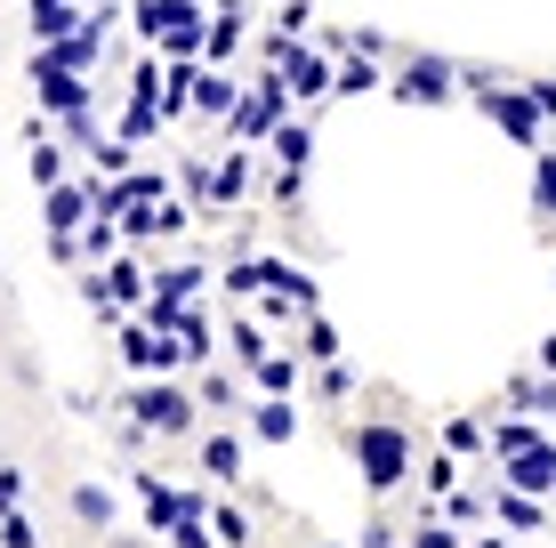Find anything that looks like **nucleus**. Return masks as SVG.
Segmentation results:
<instances>
[{
    "label": "nucleus",
    "instance_id": "obj_1",
    "mask_svg": "<svg viewBox=\"0 0 556 548\" xmlns=\"http://www.w3.org/2000/svg\"><path fill=\"white\" fill-rule=\"evenodd\" d=\"M348 451H355V468H363V493H404L412 484V468H419V451H412V428H395V420H363L355 436H348Z\"/></svg>",
    "mask_w": 556,
    "mask_h": 548
},
{
    "label": "nucleus",
    "instance_id": "obj_2",
    "mask_svg": "<svg viewBox=\"0 0 556 548\" xmlns=\"http://www.w3.org/2000/svg\"><path fill=\"white\" fill-rule=\"evenodd\" d=\"M122 411L138 428H153L162 444H186L202 428V387H178V371H162V380H138L122 395Z\"/></svg>",
    "mask_w": 556,
    "mask_h": 548
},
{
    "label": "nucleus",
    "instance_id": "obj_3",
    "mask_svg": "<svg viewBox=\"0 0 556 548\" xmlns=\"http://www.w3.org/2000/svg\"><path fill=\"white\" fill-rule=\"evenodd\" d=\"M468 105L484 113V122L501 129L508 145H525V154H548V113L532 105V89H508V81H492V73H468Z\"/></svg>",
    "mask_w": 556,
    "mask_h": 548
},
{
    "label": "nucleus",
    "instance_id": "obj_4",
    "mask_svg": "<svg viewBox=\"0 0 556 548\" xmlns=\"http://www.w3.org/2000/svg\"><path fill=\"white\" fill-rule=\"evenodd\" d=\"M291 113H299V98H291V81H282L275 65H266L258 81L242 89V105L226 113L218 129H226V145H266V138H275V129H282V122H291Z\"/></svg>",
    "mask_w": 556,
    "mask_h": 548
},
{
    "label": "nucleus",
    "instance_id": "obj_5",
    "mask_svg": "<svg viewBox=\"0 0 556 548\" xmlns=\"http://www.w3.org/2000/svg\"><path fill=\"white\" fill-rule=\"evenodd\" d=\"M266 65L291 81V98H299V105L339 98V56L323 49V41H291V33H275V41H266Z\"/></svg>",
    "mask_w": 556,
    "mask_h": 548
},
{
    "label": "nucleus",
    "instance_id": "obj_6",
    "mask_svg": "<svg viewBox=\"0 0 556 548\" xmlns=\"http://www.w3.org/2000/svg\"><path fill=\"white\" fill-rule=\"evenodd\" d=\"M459 89H468V73L452 65V56H404V65H395V81H388V98L395 105H452Z\"/></svg>",
    "mask_w": 556,
    "mask_h": 548
},
{
    "label": "nucleus",
    "instance_id": "obj_7",
    "mask_svg": "<svg viewBox=\"0 0 556 548\" xmlns=\"http://www.w3.org/2000/svg\"><path fill=\"white\" fill-rule=\"evenodd\" d=\"M33 98H41L49 122H65V113H89V105H98V89H89V73H73V65H56L49 49H33Z\"/></svg>",
    "mask_w": 556,
    "mask_h": 548
},
{
    "label": "nucleus",
    "instance_id": "obj_8",
    "mask_svg": "<svg viewBox=\"0 0 556 548\" xmlns=\"http://www.w3.org/2000/svg\"><path fill=\"white\" fill-rule=\"evenodd\" d=\"M122 364L138 371V380H162V371H186V347L169 331H153L146 315H129L122 323Z\"/></svg>",
    "mask_w": 556,
    "mask_h": 548
},
{
    "label": "nucleus",
    "instance_id": "obj_9",
    "mask_svg": "<svg viewBox=\"0 0 556 548\" xmlns=\"http://www.w3.org/2000/svg\"><path fill=\"white\" fill-rule=\"evenodd\" d=\"M89 218H98V169H89V178H65V186H49V194H41V226H49V234H81Z\"/></svg>",
    "mask_w": 556,
    "mask_h": 548
},
{
    "label": "nucleus",
    "instance_id": "obj_10",
    "mask_svg": "<svg viewBox=\"0 0 556 548\" xmlns=\"http://www.w3.org/2000/svg\"><path fill=\"white\" fill-rule=\"evenodd\" d=\"M251 186H258V145H226V154H210V211H235Z\"/></svg>",
    "mask_w": 556,
    "mask_h": 548
},
{
    "label": "nucleus",
    "instance_id": "obj_11",
    "mask_svg": "<svg viewBox=\"0 0 556 548\" xmlns=\"http://www.w3.org/2000/svg\"><path fill=\"white\" fill-rule=\"evenodd\" d=\"M501 484H516V493H541V500H556V436L525 444V451H508V460H501Z\"/></svg>",
    "mask_w": 556,
    "mask_h": 548
},
{
    "label": "nucleus",
    "instance_id": "obj_12",
    "mask_svg": "<svg viewBox=\"0 0 556 548\" xmlns=\"http://www.w3.org/2000/svg\"><path fill=\"white\" fill-rule=\"evenodd\" d=\"M202 476L210 484H242V476H251V444H242V428H210V436H202Z\"/></svg>",
    "mask_w": 556,
    "mask_h": 548
},
{
    "label": "nucleus",
    "instance_id": "obj_13",
    "mask_svg": "<svg viewBox=\"0 0 556 548\" xmlns=\"http://www.w3.org/2000/svg\"><path fill=\"white\" fill-rule=\"evenodd\" d=\"M492 524H508V533H548V500L516 493V484H492Z\"/></svg>",
    "mask_w": 556,
    "mask_h": 548
},
{
    "label": "nucleus",
    "instance_id": "obj_14",
    "mask_svg": "<svg viewBox=\"0 0 556 548\" xmlns=\"http://www.w3.org/2000/svg\"><path fill=\"white\" fill-rule=\"evenodd\" d=\"M25 16H33V49H41V41H73V33L89 25L81 0H25Z\"/></svg>",
    "mask_w": 556,
    "mask_h": 548
},
{
    "label": "nucleus",
    "instance_id": "obj_15",
    "mask_svg": "<svg viewBox=\"0 0 556 548\" xmlns=\"http://www.w3.org/2000/svg\"><path fill=\"white\" fill-rule=\"evenodd\" d=\"M242 420H251L258 444H299V404H291V395H258Z\"/></svg>",
    "mask_w": 556,
    "mask_h": 548
},
{
    "label": "nucleus",
    "instance_id": "obj_16",
    "mask_svg": "<svg viewBox=\"0 0 556 548\" xmlns=\"http://www.w3.org/2000/svg\"><path fill=\"white\" fill-rule=\"evenodd\" d=\"M266 298H291L299 315H323V291H315V275H299L291 258H266Z\"/></svg>",
    "mask_w": 556,
    "mask_h": 548
},
{
    "label": "nucleus",
    "instance_id": "obj_17",
    "mask_svg": "<svg viewBox=\"0 0 556 548\" xmlns=\"http://www.w3.org/2000/svg\"><path fill=\"white\" fill-rule=\"evenodd\" d=\"M129 484H138V508H146V524H153V533H169V524L186 517V493H169V484L153 476V468H138Z\"/></svg>",
    "mask_w": 556,
    "mask_h": 548
},
{
    "label": "nucleus",
    "instance_id": "obj_18",
    "mask_svg": "<svg viewBox=\"0 0 556 548\" xmlns=\"http://www.w3.org/2000/svg\"><path fill=\"white\" fill-rule=\"evenodd\" d=\"M73 517L89 524V533H113V524H122V493H113V484H73Z\"/></svg>",
    "mask_w": 556,
    "mask_h": 548
},
{
    "label": "nucleus",
    "instance_id": "obj_19",
    "mask_svg": "<svg viewBox=\"0 0 556 548\" xmlns=\"http://www.w3.org/2000/svg\"><path fill=\"white\" fill-rule=\"evenodd\" d=\"M122 218H113V211H98V218H89L81 226V234H73V251H81V267H105V258H122Z\"/></svg>",
    "mask_w": 556,
    "mask_h": 548
},
{
    "label": "nucleus",
    "instance_id": "obj_20",
    "mask_svg": "<svg viewBox=\"0 0 556 548\" xmlns=\"http://www.w3.org/2000/svg\"><path fill=\"white\" fill-rule=\"evenodd\" d=\"M266 154H275V169H306V162H315V122H306V113H291V122L266 138Z\"/></svg>",
    "mask_w": 556,
    "mask_h": 548
},
{
    "label": "nucleus",
    "instance_id": "obj_21",
    "mask_svg": "<svg viewBox=\"0 0 556 548\" xmlns=\"http://www.w3.org/2000/svg\"><path fill=\"white\" fill-rule=\"evenodd\" d=\"M235 105H242L235 73H226V65H202V81H194V113H202V122H226Z\"/></svg>",
    "mask_w": 556,
    "mask_h": 548
},
{
    "label": "nucleus",
    "instance_id": "obj_22",
    "mask_svg": "<svg viewBox=\"0 0 556 548\" xmlns=\"http://www.w3.org/2000/svg\"><path fill=\"white\" fill-rule=\"evenodd\" d=\"M210 533H218L226 548H258V524H251L242 500H210Z\"/></svg>",
    "mask_w": 556,
    "mask_h": 548
},
{
    "label": "nucleus",
    "instance_id": "obj_23",
    "mask_svg": "<svg viewBox=\"0 0 556 548\" xmlns=\"http://www.w3.org/2000/svg\"><path fill=\"white\" fill-rule=\"evenodd\" d=\"M541 436H548V420L508 411V420H492V460H508V451H525V444H541Z\"/></svg>",
    "mask_w": 556,
    "mask_h": 548
},
{
    "label": "nucleus",
    "instance_id": "obj_24",
    "mask_svg": "<svg viewBox=\"0 0 556 548\" xmlns=\"http://www.w3.org/2000/svg\"><path fill=\"white\" fill-rule=\"evenodd\" d=\"M169 339L186 347V364H194V371L210 364V355H218V331H210V315H202V307H186V315H178V331H169Z\"/></svg>",
    "mask_w": 556,
    "mask_h": 548
},
{
    "label": "nucleus",
    "instance_id": "obj_25",
    "mask_svg": "<svg viewBox=\"0 0 556 548\" xmlns=\"http://www.w3.org/2000/svg\"><path fill=\"white\" fill-rule=\"evenodd\" d=\"M371 89H388V73H379V56L348 49V56H339V98H371Z\"/></svg>",
    "mask_w": 556,
    "mask_h": 548
},
{
    "label": "nucleus",
    "instance_id": "obj_26",
    "mask_svg": "<svg viewBox=\"0 0 556 548\" xmlns=\"http://www.w3.org/2000/svg\"><path fill=\"white\" fill-rule=\"evenodd\" d=\"M113 129H122L129 145H146V138H162V129H169V113L153 105V98H129V105H122V122H113Z\"/></svg>",
    "mask_w": 556,
    "mask_h": 548
},
{
    "label": "nucleus",
    "instance_id": "obj_27",
    "mask_svg": "<svg viewBox=\"0 0 556 548\" xmlns=\"http://www.w3.org/2000/svg\"><path fill=\"white\" fill-rule=\"evenodd\" d=\"M299 364H306V355H266V364L251 371V387L258 395H299Z\"/></svg>",
    "mask_w": 556,
    "mask_h": 548
},
{
    "label": "nucleus",
    "instance_id": "obj_28",
    "mask_svg": "<svg viewBox=\"0 0 556 548\" xmlns=\"http://www.w3.org/2000/svg\"><path fill=\"white\" fill-rule=\"evenodd\" d=\"M226 339H235V364H242V371H258L266 355H275V347H266V331L251 323V315H235V323H226Z\"/></svg>",
    "mask_w": 556,
    "mask_h": 548
},
{
    "label": "nucleus",
    "instance_id": "obj_29",
    "mask_svg": "<svg viewBox=\"0 0 556 548\" xmlns=\"http://www.w3.org/2000/svg\"><path fill=\"white\" fill-rule=\"evenodd\" d=\"M452 493H459V451L444 444V451L428 460V500H452Z\"/></svg>",
    "mask_w": 556,
    "mask_h": 548
},
{
    "label": "nucleus",
    "instance_id": "obj_30",
    "mask_svg": "<svg viewBox=\"0 0 556 548\" xmlns=\"http://www.w3.org/2000/svg\"><path fill=\"white\" fill-rule=\"evenodd\" d=\"M532 211L556 218V154H532Z\"/></svg>",
    "mask_w": 556,
    "mask_h": 548
},
{
    "label": "nucleus",
    "instance_id": "obj_31",
    "mask_svg": "<svg viewBox=\"0 0 556 548\" xmlns=\"http://www.w3.org/2000/svg\"><path fill=\"white\" fill-rule=\"evenodd\" d=\"M299 347H306V364H339V331L323 323V315H306V339H299Z\"/></svg>",
    "mask_w": 556,
    "mask_h": 548
},
{
    "label": "nucleus",
    "instance_id": "obj_32",
    "mask_svg": "<svg viewBox=\"0 0 556 548\" xmlns=\"http://www.w3.org/2000/svg\"><path fill=\"white\" fill-rule=\"evenodd\" d=\"M178 186H186V202H194V211H210V154H186V162H178Z\"/></svg>",
    "mask_w": 556,
    "mask_h": 548
},
{
    "label": "nucleus",
    "instance_id": "obj_33",
    "mask_svg": "<svg viewBox=\"0 0 556 548\" xmlns=\"http://www.w3.org/2000/svg\"><path fill=\"white\" fill-rule=\"evenodd\" d=\"M315 395H323V404H348V395H355V371H348V364H315Z\"/></svg>",
    "mask_w": 556,
    "mask_h": 548
},
{
    "label": "nucleus",
    "instance_id": "obj_34",
    "mask_svg": "<svg viewBox=\"0 0 556 548\" xmlns=\"http://www.w3.org/2000/svg\"><path fill=\"white\" fill-rule=\"evenodd\" d=\"M202 411H251V404H235V380H226V371H202Z\"/></svg>",
    "mask_w": 556,
    "mask_h": 548
},
{
    "label": "nucleus",
    "instance_id": "obj_35",
    "mask_svg": "<svg viewBox=\"0 0 556 548\" xmlns=\"http://www.w3.org/2000/svg\"><path fill=\"white\" fill-rule=\"evenodd\" d=\"M0 548H41V524H33L25 508H9V517H0Z\"/></svg>",
    "mask_w": 556,
    "mask_h": 548
},
{
    "label": "nucleus",
    "instance_id": "obj_36",
    "mask_svg": "<svg viewBox=\"0 0 556 548\" xmlns=\"http://www.w3.org/2000/svg\"><path fill=\"white\" fill-rule=\"evenodd\" d=\"M306 25H315V0H282L275 9V33H291V41H306Z\"/></svg>",
    "mask_w": 556,
    "mask_h": 548
},
{
    "label": "nucleus",
    "instance_id": "obj_37",
    "mask_svg": "<svg viewBox=\"0 0 556 548\" xmlns=\"http://www.w3.org/2000/svg\"><path fill=\"white\" fill-rule=\"evenodd\" d=\"M169 548H226V540L210 533V517H202V524H178V533H169Z\"/></svg>",
    "mask_w": 556,
    "mask_h": 548
},
{
    "label": "nucleus",
    "instance_id": "obj_38",
    "mask_svg": "<svg viewBox=\"0 0 556 548\" xmlns=\"http://www.w3.org/2000/svg\"><path fill=\"white\" fill-rule=\"evenodd\" d=\"M355 548H395V524H388V517H371V524L355 533Z\"/></svg>",
    "mask_w": 556,
    "mask_h": 548
},
{
    "label": "nucleus",
    "instance_id": "obj_39",
    "mask_svg": "<svg viewBox=\"0 0 556 548\" xmlns=\"http://www.w3.org/2000/svg\"><path fill=\"white\" fill-rule=\"evenodd\" d=\"M16 500H25V476H16V468H0V517H9Z\"/></svg>",
    "mask_w": 556,
    "mask_h": 548
},
{
    "label": "nucleus",
    "instance_id": "obj_40",
    "mask_svg": "<svg viewBox=\"0 0 556 548\" xmlns=\"http://www.w3.org/2000/svg\"><path fill=\"white\" fill-rule=\"evenodd\" d=\"M525 89H532V105H541V113H548V129H556V81H525Z\"/></svg>",
    "mask_w": 556,
    "mask_h": 548
},
{
    "label": "nucleus",
    "instance_id": "obj_41",
    "mask_svg": "<svg viewBox=\"0 0 556 548\" xmlns=\"http://www.w3.org/2000/svg\"><path fill=\"white\" fill-rule=\"evenodd\" d=\"M105 548H146L138 533H105Z\"/></svg>",
    "mask_w": 556,
    "mask_h": 548
},
{
    "label": "nucleus",
    "instance_id": "obj_42",
    "mask_svg": "<svg viewBox=\"0 0 556 548\" xmlns=\"http://www.w3.org/2000/svg\"><path fill=\"white\" fill-rule=\"evenodd\" d=\"M468 548H508L501 533H468Z\"/></svg>",
    "mask_w": 556,
    "mask_h": 548
},
{
    "label": "nucleus",
    "instance_id": "obj_43",
    "mask_svg": "<svg viewBox=\"0 0 556 548\" xmlns=\"http://www.w3.org/2000/svg\"><path fill=\"white\" fill-rule=\"evenodd\" d=\"M315 548H339V540H315Z\"/></svg>",
    "mask_w": 556,
    "mask_h": 548
},
{
    "label": "nucleus",
    "instance_id": "obj_44",
    "mask_svg": "<svg viewBox=\"0 0 556 548\" xmlns=\"http://www.w3.org/2000/svg\"><path fill=\"white\" fill-rule=\"evenodd\" d=\"M81 9H98V0H81Z\"/></svg>",
    "mask_w": 556,
    "mask_h": 548
},
{
    "label": "nucleus",
    "instance_id": "obj_45",
    "mask_svg": "<svg viewBox=\"0 0 556 548\" xmlns=\"http://www.w3.org/2000/svg\"><path fill=\"white\" fill-rule=\"evenodd\" d=\"M404 548H412V540H404Z\"/></svg>",
    "mask_w": 556,
    "mask_h": 548
}]
</instances>
